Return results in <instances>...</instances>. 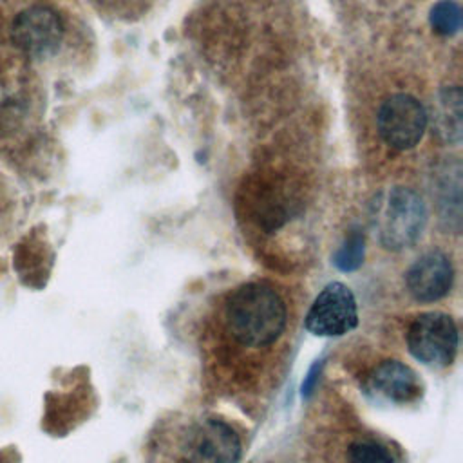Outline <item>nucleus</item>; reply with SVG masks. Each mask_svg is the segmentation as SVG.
<instances>
[{
  "instance_id": "1",
  "label": "nucleus",
  "mask_w": 463,
  "mask_h": 463,
  "mask_svg": "<svg viewBox=\"0 0 463 463\" xmlns=\"http://www.w3.org/2000/svg\"><path fill=\"white\" fill-rule=\"evenodd\" d=\"M226 326L232 336L250 347H262L279 338L286 326L280 295L260 282L239 286L226 300Z\"/></svg>"
},
{
  "instance_id": "2",
  "label": "nucleus",
  "mask_w": 463,
  "mask_h": 463,
  "mask_svg": "<svg viewBox=\"0 0 463 463\" xmlns=\"http://www.w3.org/2000/svg\"><path fill=\"white\" fill-rule=\"evenodd\" d=\"M425 204L411 188L394 186L382 192L374 203L373 224L387 250L411 246L425 226Z\"/></svg>"
},
{
  "instance_id": "3",
  "label": "nucleus",
  "mask_w": 463,
  "mask_h": 463,
  "mask_svg": "<svg viewBox=\"0 0 463 463\" xmlns=\"http://www.w3.org/2000/svg\"><path fill=\"white\" fill-rule=\"evenodd\" d=\"M407 345L411 354L425 365H449L458 349V327L447 313H423L411 324Z\"/></svg>"
},
{
  "instance_id": "4",
  "label": "nucleus",
  "mask_w": 463,
  "mask_h": 463,
  "mask_svg": "<svg viewBox=\"0 0 463 463\" xmlns=\"http://www.w3.org/2000/svg\"><path fill=\"white\" fill-rule=\"evenodd\" d=\"M383 141L398 150L412 148L427 128L423 105L409 94H394L383 101L376 116Z\"/></svg>"
},
{
  "instance_id": "5",
  "label": "nucleus",
  "mask_w": 463,
  "mask_h": 463,
  "mask_svg": "<svg viewBox=\"0 0 463 463\" xmlns=\"http://www.w3.org/2000/svg\"><path fill=\"white\" fill-rule=\"evenodd\" d=\"M358 324L356 300L353 291L342 282L327 284L306 317V329L318 336H340Z\"/></svg>"
},
{
  "instance_id": "6",
  "label": "nucleus",
  "mask_w": 463,
  "mask_h": 463,
  "mask_svg": "<svg viewBox=\"0 0 463 463\" xmlns=\"http://www.w3.org/2000/svg\"><path fill=\"white\" fill-rule=\"evenodd\" d=\"M241 439L221 420H203L194 425L183 443L184 463H237Z\"/></svg>"
},
{
  "instance_id": "7",
  "label": "nucleus",
  "mask_w": 463,
  "mask_h": 463,
  "mask_svg": "<svg viewBox=\"0 0 463 463\" xmlns=\"http://www.w3.org/2000/svg\"><path fill=\"white\" fill-rule=\"evenodd\" d=\"M63 25L60 16L43 5L22 11L11 27L13 43L31 58H45L56 52L61 43Z\"/></svg>"
},
{
  "instance_id": "8",
  "label": "nucleus",
  "mask_w": 463,
  "mask_h": 463,
  "mask_svg": "<svg viewBox=\"0 0 463 463\" xmlns=\"http://www.w3.org/2000/svg\"><path fill=\"white\" fill-rule=\"evenodd\" d=\"M409 293L420 302H434L452 286V264L445 253L434 250L414 260L405 275Z\"/></svg>"
},
{
  "instance_id": "9",
  "label": "nucleus",
  "mask_w": 463,
  "mask_h": 463,
  "mask_svg": "<svg viewBox=\"0 0 463 463\" xmlns=\"http://www.w3.org/2000/svg\"><path fill=\"white\" fill-rule=\"evenodd\" d=\"M369 389L385 400L407 403L421 394V383L416 373L396 360L382 362L369 376Z\"/></svg>"
},
{
  "instance_id": "10",
  "label": "nucleus",
  "mask_w": 463,
  "mask_h": 463,
  "mask_svg": "<svg viewBox=\"0 0 463 463\" xmlns=\"http://www.w3.org/2000/svg\"><path fill=\"white\" fill-rule=\"evenodd\" d=\"M450 116L456 119H461V94L459 89L447 90L439 96L438 101V110L434 116L438 132L447 139V141H458L461 136V128H458L452 121Z\"/></svg>"
},
{
  "instance_id": "11",
  "label": "nucleus",
  "mask_w": 463,
  "mask_h": 463,
  "mask_svg": "<svg viewBox=\"0 0 463 463\" xmlns=\"http://www.w3.org/2000/svg\"><path fill=\"white\" fill-rule=\"evenodd\" d=\"M430 25L436 33L450 36L461 27V9L452 0L438 2L430 11Z\"/></svg>"
},
{
  "instance_id": "12",
  "label": "nucleus",
  "mask_w": 463,
  "mask_h": 463,
  "mask_svg": "<svg viewBox=\"0 0 463 463\" xmlns=\"http://www.w3.org/2000/svg\"><path fill=\"white\" fill-rule=\"evenodd\" d=\"M347 463H394L391 452L376 441H356L349 447Z\"/></svg>"
},
{
  "instance_id": "13",
  "label": "nucleus",
  "mask_w": 463,
  "mask_h": 463,
  "mask_svg": "<svg viewBox=\"0 0 463 463\" xmlns=\"http://www.w3.org/2000/svg\"><path fill=\"white\" fill-rule=\"evenodd\" d=\"M364 260V239L358 233L349 235L340 250L335 253V266L342 271H353L356 269Z\"/></svg>"
}]
</instances>
